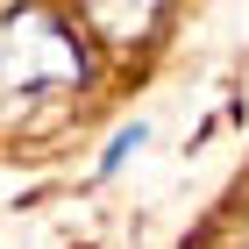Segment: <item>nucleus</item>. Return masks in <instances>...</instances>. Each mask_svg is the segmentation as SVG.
<instances>
[{
    "label": "nucleus",
    "mask_w": 249,
    "mask_h": 249,
    "mask_svg": "<svg viewBox=\"0 0 249 249\" xmlns=\"http://www.w3.org/2000/svg\"><path fill=\"white\" fill-rule=\"evenodd\" d=\"M135 142H142V128H121V135H114V142H107V164H100V171H114V164H121V157H128V150H135Z\"/></svg>",
    "instance_id": "obj_1"
}]
</instances>
